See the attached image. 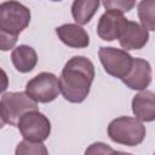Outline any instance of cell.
Masks as SVG:
<instances>
[{
  "label": "cell",
  "mask_w": 155,
  "mask_h": 155,
  "mask_svg": "<svg viewBox=\"0 0 155 155\" xmlns=\"http://www.w3.org/2000/svg\"><path fill=\"white\" fill-rule=\"evenodd\" d=\"M93 79V63L84 56H75L70 58L62 69L58 79L59 90L68 102L81 103L88 96Z\"/></svg>",
  "instance_id": "obj_1"
},
{
  "label": "cell",
  "mask_w": 155,
  "mask_h": 155,
  "mask_svg": "<svg viewBox=\"0 0 155 155\" xmlns=\"http://www.w3.org/2000/svg\"><path fill=\"white\" fill-rule=\"evenodd\" d=\"M30 10L18 1L0 4V51L15 47L18 35L30 23Z\"/></svg>",
  "instance_id": "obj_2"
},
{
  "label": "cell",
  "mask_w": 155,
  "mask_h": 155,
  "mask_svg": "<svg viewBox=\"0 0 155 155\" xmlns=\"http://www.w3.org/2000/svg\"><path fill=\"white\" fill-rule=\"evenodd\" d=\"M145 126L136 117L120 116L110 121L108 125L109 138L122 145L136 147L145 138Z\"/></svg>",
  "instance_id": "obj_3"
},
{
  "label": "cell",
  "mask_w": 155,
  "mask_h": 155,
  "mask_svg": "<svg viewBox=\"0 0 155 155\" xmlns=\"http://www.w3.org/2000/svg\"><path fill=\"white\" fill-rule=\"evenodd\" d=\"M38 110V103L25 92H6L0 101V111L6 124L17 126L21 117L28 113Z\"/></svg>",
  "instance_id": "obj_4"
},
{
  "label": "cell",
  "mask_w": 155,
  "mask_h": 155,
  "mask_svg": "<svg viewBox=\"0 0 155 155\" xmlns=\"http://www.w3.org/2000/svg\"><path fill=\"white\" fill-rule=\"evenodd\" d=\"M25 93L36 103H50L61 93L58 78L52 73L42 71L27 82Z\"/></svg>",
  "instance_id": "obj_5"
},
{
  "label": "cell",
  "mask_w": 155,
  "mask_h": 155,
  "mask_svg": "<svg viewBox=\"0 0 155 155\" xmlns=\"http://www.w3.org/2000/svg\"><path fill=\"white\" fill-rule=\"evenodd\" d=\"M21 134L24 140L28 142H39L42 143L46 140L51 133V122L50 120L39 110H33L25 113L18 125Z\"/></svg>",
  "instance_id": "obj_6"
},
{
  "label": "cell",
  "mask_w": 155,
  "mask_h": 155,
  "mask_svg": "<svg viewBox=\"0 0 155 155\" xmlns=\"http://www.w3.org/2000/svg\"><path fill=\"white\" fill-rule=\"evenodd\" d=\"M99 61L104 70L117 79H124L130 71L133 62V57L125 50L115 47L102 46L98 51Z\"/></svg>",
  "instance_id": "obj_7"
},
{
  "label": "cell",
  "mask_w": 155,
  "mask_h": 155,
  "mask_svg": "<svg viewBox=\"0 0 155 155\" xmlns=\"http://www.w3.org/2000/svg\"><path fill=\"white\" fill-rule=\"evenodd\" d=\"M128 27V19L124 13L114 10H107L99 18L97 34L104 41H114L120 39Z\"/></svg>",
  "instance_id": "obj_8"
},
{
  "label": "cell",
  "mask_w": 155,
  "mask_h": 155,
  "mask_svg": "<svg viewBox=\"0 0 155 155\" xmlns=\"http://www.w3.org/2000/svg\"><path fill=\"white\" fill-rule=\"evenodd\" d=\"M122 82L131 90L144 91L151 82V65L143 58H133L132 67Z\"/></svg>",
  "instance_id": "obj_9"
},
{
  "label": "cell",
  "mask_w": 155,
  "mask_h": 155,
  "mask_svg": "<svg viewBox=\"0 0 155 155\" xmlns=\"http://www.w3.org/2000/svg\"><path fill=\"white\" fill-rule=\"evenodd\" d=\"M56 34L64 45L73 48H85L90 45V36L87 31L74 23H65L57 27Z\"/></svg>",
  "instance_id": "obj_10"
},
{
  "label": "cell",
  "mask_w": 155,
  "mask_h": 155,
  "mask_svg": "<svg viewBox=\"0 0 155 155\" xmlns=\"http://www.w3.org/2000/svg\"><path fill=\"white\" fill-rule=\"evenodd\" d=\"M149 41V31L139 23L128 21V27L124 35L119 39V42L125 51L140 50Z\"/></svg>",
  "instance_id": "obj_11"
},
{
  "label": "cell",
  "mask_w": 155,
  "mask_h": 155,
  "mask_svg": "<svg viewBox=\"0 0 155 155\" xmlns=\"http://www.w3.org/2000/svg\"><path fill=\"white\" fill-rule=\"evenodd\" d=\"M132 111L137 120L151 122L155 119V94L151 91H142L132 99Z\"/></svg>",
  "instance_id": "obj_12"
},
{
  "label": "cell",
  "mask_w": 155,
  "mask_h": 155,
  "mask_svg": "<svg viewBox=\"0 0 155 155\" xmlns=\"http://www.w3.org/2000/svg\"><path fill=\"white\" fill-rule=\"evenodd\" d=\"M11 61L16 70L19 73H29L38 63V54L31 46L19 45L13 48L11 53Z\"/></svg>",
  "instance_id": "obj_13"
},
{
  "label": "cell",
  "mask_w": 155,
  "mask_h": 155,
  "mask_svg": "<svg viewBox=\"0 0 155 155\" xmlns=\"http://www.w3.org/2000/svg\"><path fill=\"white\" fill-rule=\"evenodd\" d=\"M101 2L98 0H75L71 5V16L78 25L87 24L96 11L98 10Z\"/></svg>",
  "instance_id": "obj_14"
},
{
  "label": "cell",
  "mask_w": 155,
  "mask_h": 155,
  "mask_svg": "<svg viewBox=\"0 0 155 155\" xmlns=\"http://www.w3.org/2000/svg\"><path fill=\"white\" fill-rule=\"evenodd\" d=\"M155 1H140L138 4V17L140 19L142 27L147 30H155Z\"/></svg>",
  "instance_id": "obj_15"
},
{
  "label": "cell",
  "mask_w": 155,
  "mask_h": 155,
  "mask_svg": "<svg viewBox=\"0 0 155 155\" xmlns=\"http://www.w3.org/2000/svg\"><path fill=\"white\" fill-rule=\"evenodd\" d=\"M15 155H48V151L42 143L22 140L17 144Z\"/></svg>",
  "instance_id": "obj_16"
},
{
  "label": "cell",
  "mask_w": 155,
  "mask_h": 155,
  "mask_svg": "<svg viewBox=\"0 0 155 155\" xmlns=\"http://www.w3.org/2000/svg\"><path fill=\"white\" fill-rule=\"evenodd\" d=\"M103 6L107 10H114V11H119L121 13L124 12H128L130 10H132L136 6L134 1H125V0H111V1H103Z\"/></svg>",
  "instance_id": "obj_17"
},
{
  "label": "cell",
  "mask_w": 155,
  "mask_h": 155,
  "mask_svg": "<svg viewBox=\"0 0 155 155\" xmlns=\"http://www.w3.org/2000/svg\"><path fill=\"white\" fill-rule=\"evenodd\" d=\"M114 149L103 142H96L87 147L84 155H109Z\"/></svg>",
  "instance_id": "obj_18"
},
{
  "label": "cell",
  "mask_w": 155,
  "mask_h": 155,
  "mask_svg": "<svg viewBox=\"0 0 155 155\" xmlns=\"http://www.w3.org/2000/svg\"><path fill=\"white\" fill-rule=\"evenodd\" d=\"M8 87V76L4 69L0 68V93L5 92Z\"/></svg>",
  "instance_id": "obj_19"
},
{
  "label": "cell",
  "mask_w": 155,
  "mask_h": 155,
  "mask_svg": "<svg viewBox=\"0 0 155 155\" xmlns=\"http://www.w3.org/2000/svg\"><path fill=\"white\" fill-rule=\"evenodd\" d=\"M109 155H132L130 153H125V151H117V150H113Z\"/></svg>",
  "instance_id": "obj_20"
},
{
  "label": "cell",
  "mask_w": 155,
  "mask_h": 155,
  "mask_svg": "<svg viewBox=\"0 0 155 155\" xmlns=\"http://www.w3.org/2000/svg\"><path fill=\"white\" fill-rule=\"evenodd\" d=\"M5 124H6V122H5V120H4L2 115H1V111H0V130H1V128L5 126Z\"/></svg>",
  "instance_id": "obj_21"
}]
</instances>
